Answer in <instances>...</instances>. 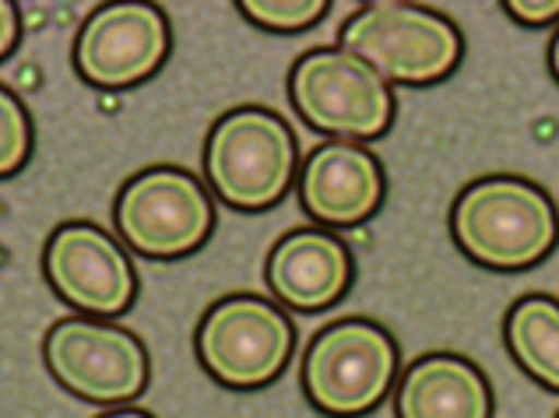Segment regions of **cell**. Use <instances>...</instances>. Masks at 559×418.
<instances>
[{"mask_svg": "<svg viewBox=\"0 0 559 418\" xmlns=\"http://www.w3.org/2000/svg\"><path fill=\"white\" fill-rule=\"evenodd\" d=\"M32 148V123L22 99L11 88L0 92V172L11 176L22 169Z\"/></svg>", "mask_w": 559, "mask_h": 418, "instance_id": "9a60e30c", "label": "cell"}, {"mask_svg": "<svg viewBox=\"0 0 559 418\" xmlns=\"http://www.w3.org/2000/svg\"><path fill=\"white\" fill-rule=\"evenodd\" d=\"M451 232L475 264L524 271L556 250L559 212L546 190L524 176H483L454 201Z\"/></svg>", "mask_w": 559, "mask_h": 418, "instance_id": "6da1fadb", "label": "cell"}, {"mask_svg": "<svg viewBox=\"0 0 559 418\" xmlns=\"http://www.w3.org/2000/svg\"><path fill=\"white\" fill-rule=\"evenodd\" d=\"M556 418H559V415H556Z\"/></svg>", "mask_w": 559, "mask_h": 418, "instance_id": "44dd1931", "label": "cell"}, {"mask_svg": "<svg viewBox=\"0 0 559 418\" xmlns=\"http://www.w3.org/2000/svg\"><path fill=\"white\" fill-rule=\"evenodd\" d=\"M169 53V22L155 4H106L78 32L74 63L99 88H131L152 77Z\"/></svg>", "mask_w": 559, "mask_h": 418, "instance_id": "30bf717a", "label": "cell"}, {"mask_svg": "<svg viewBox=\"0 0 559 418\" xmlns=\"http://www.w3.org/2000/svg\"><path fill=\"white\" fill-rule=\"evenodd\" d=\"M296 331L275 302L261 296H229L204 313L198 327L201 366L226 387H264L293 356Z\"/></svg>", "mask_w": 559, "mask_h": 418, "instance_id": "52a82bcc", "label": "cell"}, {"mask_svg": "<svg viewBox=\"0 0 559 418\" xmlns=\"http://www.w3.org/2000/svg\"><path fill=\"white\" fill-rule=\"evenodd\" d=\"M503 11L521 25H549L559 19V0H507Z\"/></svg>", "mask_w": 559, "mask_h": 418, "instance_id": "e0dca14e", "label": "cell"}, {"mask_svg": "<svg viewBox=\"0 0 559 418\" xmlns=\"http://www.w3.org/2000/svg\"><path fill=\"white\" fill-rule=\"evenodd\" d=\"M549 71H552V77L559 82V28H556V36L549 43Z\"/></svg>", "mask_w": 559, "mask_h": 418, "instance_id": "d6986e66", "label": "cell"}, {"mask_svg": "<svg viewBox=\"0 0 559 418\" xmlns=\"http://www.w3.org/2000/svg\"><path fill=\"white\" fill-rule=\"evenodd\" d=\"M353 282V253L324 229H296L282 236L267 256V285L285 307L317 313L345 296Z\"/></svg>", "mask_w": 559, "mask_h": 418, "instance_id": "7c38bea8", "label": "cell"}, {"mask_svg": "<svg viewBox=\"0 0 559 418\" xmlns=\"http://www.w3.org/2000/svg\"><path fill=\"white\" fill-rule=\"evenodd\" d=\"M383 201V169L373 152L348 141L313 148L302 163L299 204L324 225H359Z\"/></svg>", "mask_w": 559, "mask_h": 418, "instance_id": "8fae6325", "label": "cell"}, {"mask_svg": "<svg viewBox=\"0 0 559 418\" xmlns=\"http://www.w3.org/2000/svg\"><path fill=\"white\" fill-rule=\"evenodd\" d=\"M394 405L397 418H492V391L475 362L433 351L405 369Z\"/></svg>", "mask_w": 559, "mask_h": 418, "instance_id": "4fadbf2b", "label": "cell"}, {"mask_svg": "<svg viewBox=\"0 0 559 418\" xmlns=\"http://www.w3.org/2000/svg\"><path fill=\"white\" fill-rule=\"evenodd\" d=\"M103 418H152V415L141 408H117V411H106Z\"/></svg>", "mask_w": 559, "mask_h": 418, "instance_id": "ffe728a7", "label": "cell"}, {"mask_svg": "<svg viewBox=\"0 0 559 418\" xmlns=\"http://www.w3.org/2000/svg\"><path fill=\"white\" fill-rule=\"evenodd\" d=\"M239 11L264 28L296 32V28H307L313 22H321L328 4L324 0H243Z\"/></svg>", "mask_w": 559, "mask_h": 418, "instance_id": "2e32d148", "label": "cell"}, {"mask_svg": "<svg viewBox=\"0 0 559 418\" xmlns=\"http://www.w3.org/2000/svg\"><path fill=\"white\" fill-rule=\"evenodd\" d=\"M114 218L127 247L169 261L198 250L212 236L215 204L198 176L177 166H155L123 183Z\"/></svg>", "mask_w": 559, "mask_h": 418, "instance_id": "8992f818", "label": "cell"}, {"mask_svg": "<svg viewBox=\"0 0 559 418\" xmlns=\"http://www.w3.org/2000/svg\"><path fill=\"white\" fill-rule=\"evenodd\" d=\"M43 271L63 302L92 317H120L138 296L131 256L92 222L60 225L46 243Z\"/></svg>", "mask_w": 559, "mask_h": 418, "instance_id": "9c48e42d", "label": "cell"}, {"mask_svg": "<svg viewBox=\"0 0 559 418\" xmlns=\"http://www.w3.org/2000/svg\"><path fill=\"white\" fill-rule=\"evenodd\" d=\"M207 183L239 212L278 204L296 172V138L278 112L243 106L226 112L204 141Z\"/></svg>", "mask_w": 559, "mask_h": 418, "instance_id": "7a4b0ae2", "label": "cell"}, {"mask_svg": "<svg viewBox=\"0 0 559 418\" xmlns=\"http://www.w3.org/2000/svg\"><path fill=\"white\" fill-rule=\"evenodd\" d=\"M503 337L524 373L559 391V302L552 296L518 299L503 320Z\"/></svg>", "mask_w": 559, "mask_h": 418, "instance_id": "5bb4252c", "label": "cell"}, {"mask_svg": "<svg viewBox=\"0 0 559 418\" xmlns=\"http://www.w3.org/2000/svg\"><path fill=\"white\" fill-rule=\"evenodd\" d=\"M338 39L388 85H433L457 68L465 50L454 22L419 4H366L342 25Z\"/></svg>", "mask_w": 559, "mask_h": 418, "instance_id": "3957f363", "label": "cell"}, {"mask_svg": "<svg viewBox=\"0 0 559 418\" xmlns=\"http://www.w3.org/2000/svg\"><path fill=\"white\" fill-rule=\"evenodd\" d=\"M293 106L313 131L370 141L394 120V92L348 50H310L289 74Z\"/></svg>", "mask_w": 559, "mask_h": 418, "instance_id": "5b68a950", "label": "cell"}, {"mask_svg": "<svg viewBox=\"0 0 559 418\" xmlns=\"http://www.w3.org/2000/svg\"><path fill=\"white\" fill-rule=\"evenodd\" d=\"M43 356L57 383L92 405H123L148 383L145 345L127 327L103 320H57L46 334Z\"/></svg>", "mask_w": 559, "mask_h": 418, "instance_id": "ba28073f", "label": "cell"}, {"mask_svg": "<svg viewBox=\"0 0 559 418\" xmlns=\"http://www.w3.org/2000/svg\"><path fill=\"white\" fill-rule=\"evenodd\" d=\"M397 377V345L373 320L348 317L324 327L307 345L299 366L310 405L353 418L377 408Z\"/></svg>", "mask_w": 559, "mask_h": 418, "instance_id": "277c9868", "label": "cell"}, {"mask_svg": "<svg viewBox=\"0 0 559 418\" xmlns=\"http://www.w3.org/2000/svg\"><path fill=\"white\" fill-rule=\"evenodd\" d=\"M19 11H14V4H0V57H8L14 50V43H19Z\"/></svg>", "mask_w": 559, "mask_h": 418, "instance_id": "ac0fdd59", "label": "cell"}]
</instances>
